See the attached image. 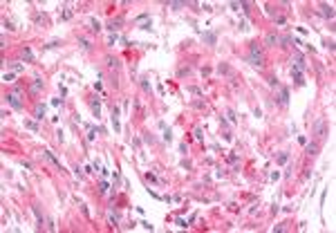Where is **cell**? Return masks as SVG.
<instances>
[{"instance_id":"1","label":"cell","mask_w":336,"mask_h":233,"mask_svg":"<svg viewBox=\"0 0 336 233\" xmlns=\"http://www.w3.org/2000/svg\"><path fill=\"white\" fill-rule=\"evenodd\" d=\"M249 63L253 67H262L264 65V56H262V47L258 43H251V54H249Z\"/></svg>"},{"instance_id":"3","label":"cell","mask_w":336,"mask_h":233,"mask_svg":"<svg viewBox=\"0 0 336 233\" xmlns=\"http://www.w3.org/2000/svg\"><path fill=\"white\" fill-rule=\"evenodd\" d=\"M314 135H318V137L325 135V119H318V121L314 123Z\"/></svg>"},{"instance_id":"31","label":"cell","mask_w":336,"mask_h":233,"mask_svg":"<svg viewBox=\"0 0 336 233\" xmlns=\"http://www.w3.org/2000/svg\"><path fill=\"white\" fill-rule=\"evenodd\" d=\"M4 27H7V29H16V27H13V22H11V20H4Z\"/></svg>"},{"instance_id":"34","label":"cell","mask_w":336,"mask_h":233,"mask_svg":"<svg viewBox=\"0 0 336 233\" xmlns=\"http://www.w3.org/2000/svg\"><path fill=\"white\" fill-rule=\"evenodd\" d=\"M99 191H101V193H108V184H106V182H101V188H99Z\"/></svg>"},{"instance_id":"7","label":"cell","mask_w":336,"mask_h":233,"mask_svg":"<svg viewBox=\"0 0 336 233\" xmlns=\"http://www.w3.org/2000/svg\"><path fill=\"white\" fill-rule=\"evenodd\" d=\"M202 38H204V43H206V45H215L217 36H215V31H206V34L202 36Z\"/></svg>"},{"instance_id":"30","label":"cell","mask_w":336,"mask_h":233,"mask_svg":"<svg viewBox=\"0 0 336 233\" xmlns=\"http://www.w3.org/2000/svg\"><path fill=\"white\" fill-rule=\"evenodd\" d=\"M164 139H166V141H170V139H173V135H170V130H164Z\"/></svg>"},{"instance_id":"17","label":"cell","mask_w":336,"mask_h":233,"mask_svg":"<svg viewBox=\"0 0 336 233\" xmlns=\"http://www.w3.org/2000/svg\"><path fill=\"white\" fill-rule=\"evenodd\" d=\"M217 72H220V74H231V67H229L226 63H222L220 67H217Z\"/></svg>"},{"instance_id":"16","label":"cell","mask_w":336,"mask_h":233,"mask_svg":"<svg viewBox=\"0 0 336 233\" xmlns=\"http://www.w3.org/2000/svg\"><path fill=\"white\" fill-rule=\"evenodd\" d=\"M90 25H92V27H90L92 31H101V25H99V20H97V18H92V20H90Z\"/></svg>"},{"instance_id":"4","label":"cell","mask_w":336,"mask_h":233,"mask_svg":"<svg viewBox=\"0 0 336 233\" xmlns=\"http://www.w3.org/2000/svg\"><path fill=\"white\" fill-rule=\"evenodd\" d=\"M40 90H43V81H40V79H34V83L29 85V94H34V97H36Z\"/></svg>"},{"instance_id":"2","label":"cell","mask_w":336,"mask_h":233,"mask_svg":"<svg viewBox=\"0 0 336 233\" xmlns=\"http://www.w3.org/2000/svg\"><path fill=\"white\" fill-rule=\"evenodd\" d=\"M4 99H7V103L13 108V110H22V108H25V106H22V101H20V94H18V92H9Z\"/></svg>"},{"instance_id":"26","label":"cell","mask_w":336,"mask_h":233,"mask_svg":"<svg viewBox=\"0 0 336 233\" xmlns=\"http://www.w3.org/2000/svg\"><path fill=\"white\" fill-rule=\"evenodd\" d=\"M184 4H186V2H168V7L170 9H182Z\"/></svg>"},{"instance_id":"23","label":"cell","mask_w":336,"mask_h":233,"mask_svg":"<svg viewBox=\"0 0 336 233\" xmlns=\"http://www.w3.org/2000/svg\"><path fill=\"white\" fill-rule=\"evenodd\" d=\"M79 43H81V47H83V49H90V47H92L88 38H79Z\"/></svg>"},{"instance_id":"20","label":"cell","mask_w":336,"mask_h":233,"mask_svg":"<svg viewBox=\"0 0 336 233\" xmlns=\"http://www.w3.org/2000/svg\"><path fill=\"white\" fill-rule=\"evenodd\" d=\"M139 83H141V88H144V92H150V83H148V79H141Z\"/></svg>"},{"instance_id":"21","label":"cell","mask_w":336,"mask_h":233,"mask_svg":"<svg viewBox=\"0 0 336 233\" xmlns=\"http://www.w3.org/2000/svg\"><path fill=\"white\" fill-rule=\"evenodd\" d=\"M97 132H101V130H97V128H90V132H88V141H92L94 137H97Z\"/></svg>"},{"instance_id":"25","label":"cell","mask_w":336,"mask_h":233,"mask_svg":"<svg viewBox=\"0 0 336 233\" xmlns=\"http://www.w3.org/2000/svg\"><path fill=\"white\" fill-rule=\"evenodd\" d=\"M99 110H101V106H99V101H92V112L99 117Z\"/></svg>"},{"instance_id":"8","label":"cell","mask_w":336,"mask_h":233,"mask_svg":"<svg viewBox=\"0 0 336 233\" xmlns=\"http://www.w3.org/2000/svg\"><path fill=\"white\" fill-rule=\"evenodd\" d=\"M31 211L36 213V220H38V224L43 226V222H45V217H43V211H40V206H38V204H31Z\"/></svg>"},{"instance_id":"18","label":"cell","mask_w":336,"mask_h":233,"mask_svg":"<svg viewBox=\"0 0 336 233\" xmlns=\"http://www.w3.org/2000/svg\"><path fill=\"white\" fill-rule=\"evenodd\" d=\"M278 43H280L282 47H287V45L291 43V36H282V38H278Z\"/></svg>"},{"instance_id":"33","label":"cell","mask_w":336,"mask_h":233,"mask_svg":"<svg viewBox=\"0 0 336 233\" xmlns=\"http://www.w3.org/2000/svg\"><path fill=\"white\" fill-rule=\"evenodd\" d=\"M226 117H229L231 121H235V112H233V110H229V112H226Z\"/></svg>"},{"instance_id":"29","label":"cell","mask_w":336,"mask_h":233,"mask_svg":"<svg viewBox=\"0 0 336 233\" xmlns=\"http://www.w3.org/2000/svg\"><path fill=\"white\" fill-rule=\"evenodd\" d=\"M267 11H269V13H271V16H276V18H278V9H273V7H271V4H267Z\"/></svg>"},{"instance_id":"10","label":"cell","mask_w":336,"mask_h":233,"mask_svg":"<svg viewBox=\"0 0 336 233\" xmlns=\"http://www.w3.org/2000/svg\"><path fill=\"white\" fill-rule=\"evenodd\" d=\"M43 117H45V106H36L34 108V119H38V121H43Z\"/></svg>"},{"instance_id":"5","label":"cell","mask_w":336,"mask_h":233,"mask_svg":"<svg viewBox=\"0 0 336 233\" xmlns=\"http://www.w3.org/2000/svg\"><path fill=\"white\" fill-rule=\"evenodd\" d=\"M320 9H323V16H325V18H334V7H332V4L323 2V4H320Z\"/></svg>"},{"instance_id":"27","label":"cell","mask_w":336,"mask_h":233,"mask_svg":"<svg viewBox=\"0 0 336 233\" xmlns=\"http://www.w3.org/2000/svg\"><path fill=\"white\" fill-rule=\"evenodd\" d=\"M25 128H29V130H38V126H36L34 121H25Z\"/></svg>"},{"instance_id":"14","label":"cell","mask_w":336,"mask_h":233,"mask_svg":"<svg viewBox=\"0 0 336 233\" xmlns=\"http://www.w3.org/2000/svg\"><path fill=\"white\" fill-rule=\"evenodd\" d=\"M20 56H22V58H25V61H27V63H29V61H31V58H34V54H31V49H29V47H25V49H22V52H20Z\"/></svg>"},{"instance_id":"28","label":"cell","mask_w":336,"mask_h":233,"mask_svg":"<svg viewBox=\"0 0 336 233\" xmlns=\"http://www.w3.org/2000/svg\"><path fill=\"white\" fill-rule=\"evenodd\" d=\"M150 27H153V22H148V20H144V22H141V29L150 31Z\"/></svg>"},{"instance_id":"13","label":"cell","mask_w":336,"mask_h":233,"mask_svg":"<svg viewBox=\"0 0 336 233\" xmlns=\"http://www.w3.org/2000/svg\"><path fill=\"white\" fill-rule=\"evenodd\" d=\"M278 43V36L276 34H267V38H264V45H269V47H273Z\"/></svg>"},{"instance_id":"32","label":"cell","mask_w":336,"mask_h":233,"mask_svg":"<svg viewBox=\"0 0 336 233\" xmlns=\"http://www.w3.org/2000/svg\"><path fill=\"white\" fill-rule=\"evenodd\" d=\"M193 108H204V101H193Z\"/></svg>"},{"instance_id":"19","label":"cell","mask_w":336,"mask_h":233,"mask_svg":"<svg viewBox=\"0 0 336 233\" xmlns=\"http://www.w3.org/2000/svg\"><path fill=\"white\" fill-rule=\"evenodd\" d=\"M188 72H191V67H179V70H177V76L182 79V76H186Z\"/></svg>"},{"instance_id":"12","label":"cell","mask_w":336,"mask_h":233,"mask_svg":"<svg viewBox=\"0 0 336 233\" xmlns=\"http://www.w3.org/2000/svg\"><path fill=\"white\" fill-rule=\"evenodd\" d=\"M287 101H289V90H287V88H280V103H282V106H287Z\"/></svg>"},{"instance_id":"6","label":"cell","mask_w":336,"mask_h":233,"mask_svg":"<svg viewBox=\"0 0 336 233\" xmlns=\"http://www.w3.org/2000/svg\"><path fill=\"white\" fill-rule=\"evenodd\" d=\"M305 153H307V155H311V157H314V155H318V144H316V141L307 144V146H305Z\"/></svg>"},{"instance_id":"22","label":"cell","mask_w":336,"mask_h":233,"mask_svg":"<svg viewBox=\"0 0 336 233\" xmlns=\"http://www.w3.org/2000/svg\"><path fill=\"white\" fill-rule=\"evenodd\" d=\"M287 159H289V153H280V155H278V164H285Z\"/></svg>"},{"instance_id":"11","label":"cell","mask_w":336,"mask_h":233,"mask_svg":"<svg viewBox=\"0 0 336 233\" xmlns=\"http://www.w3.org/2000/svg\"><path fill=\"white\" fill-rule=\"evenodd\" d=\"M121 25H123V20H121V18H117V20H110V22H108V29H110V31H117V29H121Z\"/></svg>"},{"instance_id":"24","label":"cell","mask_w":336,"mask_h":233,"mask_svg":"<svg viewBox=\"0 0 336 233\" xmlns=\"http://www.w3.org/2000/svg\"><path fill=\"white\" fill-rule=\"evenodd\" d=\"M144 141H146V144H153V141H155V137L150 135V132H144Z\"/></svg>"},{"instance_id":"15","label":"cell","mask_w":336,"mask_h":233,"mask_svg":"<svg viewBox=\"0 0 336 233\" xmlns=\"http://www.w3.org/2000/svg\"><path fill=\"white\" fill-rule=\"evenodd\" d=\"M106 65L108 67H119V61L112 58V56H106Z\"/></svg>"},{"instance_id":"9","label":"cell","mask_w":336,"mask_h":233,"mask_svg":"<svg viewBox=\"0 0 336 233\" xmlns=\"http://www.w3.org/2000/svg\"><path fill=\"white\" fill-rule=\"evenodd\" d=\"M291 79L296 81V85H302L305 81H302V72H298L296 67H291Z\"/></svg>"}]
</instances>
